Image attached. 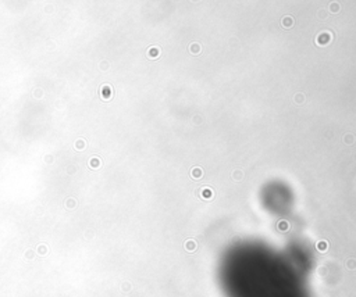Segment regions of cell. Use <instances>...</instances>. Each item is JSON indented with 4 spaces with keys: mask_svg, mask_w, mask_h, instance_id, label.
I'll use <instances>...</instances> for the list:
<instances>
[{
    "mask_svg": "<svg viewBox=\"0 0 356 297\" xmlns=\"http://www.w3.org/2000/svg\"><path fill=\"white\" fill-rule=\"evenodd\" d=\"M309 260L301 251L278 253L262 244H239L224 254L219 280L225 297H309Z\"/></svg>",
    "mask_w": 356,
    "mask_h": 297,
    "instance_id": "cell-1",
    "label": "cell"
}]
</instances>
